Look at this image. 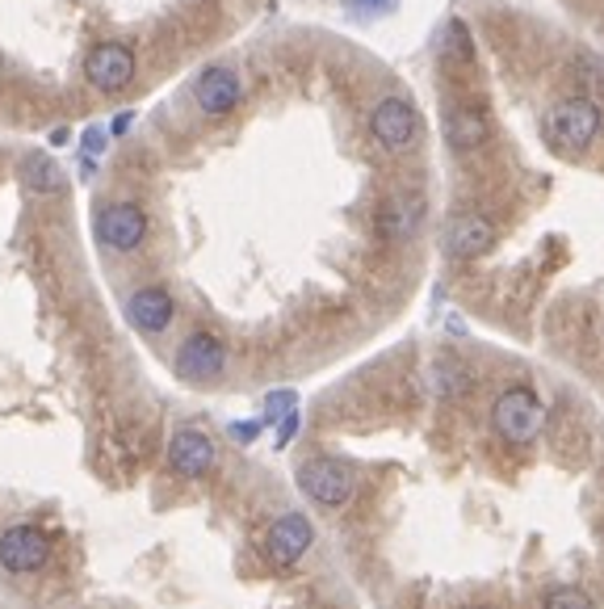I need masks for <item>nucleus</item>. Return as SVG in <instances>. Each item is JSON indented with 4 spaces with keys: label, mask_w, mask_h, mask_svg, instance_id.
<instances>
[{
    "label": "nucleus",
    "mask_w": 604,
    "mask_h": 609,
    "mask_svg": "<svg viewBox=\"0 0 604 609\" xmlns=\"http://www.w3.org/2000/svg\"><path fill=\"white\" fill-rule=\"evenodd\" d=\"M492 425L508 445H529L546 425V408L529 387H508L495 399Z\"/></svg>",
    "instance_id": "1"
},
{
    "label": "nucleus",
    "mask_w": 604,
    "mask_h": 609,
    "mask_svg": "<svg viewBox=\"0 0 604 609\" xmlns=\"http://www.w3.org/2000/svg\"><path fill=\"white\" fill-rule=\"evenodd\" d=\"M601 131V110L588 97H567L546 114V139L558 152H583Z\"/></svg>",
    "instance_id": "2"
},
{
    "label": "nucleus",
    "mask_w": 604,
    "mask_h": 609,
    "mask_svg": "<svg viewBox=\"0 0 604 609\" xmlns=\"http://www.w3.org/2000/svg\"><path fill=\"white\" fill-rule=\"evenodd\" d=\"M299 488L302 497H311L315 504L340 509V504H349L358 479H353V471L345 463H336V458H311V463L299 467Z\"/></svg>",
    "instance_id": "3"
},
{
    "label": "nucleus",
    "mask_w": 604,
    "mask_h": 609,
    "mask_svg": "<svg viewBox=\"0 0 604 609\" xmlns=\"http://www.w3.org/2000/svg\"><path fill=\"white\" fill-rule=\"evenodd\" d=\"M370 135L383 143L386 152H408L420 135V114L408 97H383L370 114Z\"/></svg>",
    "instance_id": "4"
},
{
    "label": "nucleus",
    "mask_w": 604,
    "mask_h": 609,
    "mask_svg": "<svg viewBox=\"0 0 604 609\" xmlns=\"http://www.w3.org/2000/svg\"><path fill=\"white\" fill-rule=\"evenodd\" d=\"M51 559V538L34 526L0 529V568L13 576H29Z\"/></svg>",
    "instance_id": "5"
},
{
    "label": "nucleus",
    "mask_w": 604,
    "mask_h": 609,
    "mask_svg": "<svg viewBox=\"0 0 604 609\" xmlns=\"http://www.w3.org/2000/svg\"><path fill=\"white\" fill-rule=\"evenodd\" d=\"M84 81L93 84L97 93H118L135 81V51L122 43H101L93 47L84 59Z\"/></svg>",
    "instance_id": "6"
},
{
    "label": "nucleus",
    "mask_w": 604,
    "mask_h": 609,
    "mask_svg": "<svg viewBox=\"0 0 604 609\" xmlns=\"http://www.w3.org/2000/svg\"><path fill=\"white\" fill-rule=\"evenodd\" d=\"M147 236V215L135 202H110L97 215V240L113 252H135Z\"/></svg>",
    "instance_id": "7"
},
{
    "label": "nucleus",
    "mask_w": 604,
    "mask_h": 609,
    "mask_svg": "<svg viewBox=\"0 0 604 609\" xmlns=\"http://www.w3.org/2000/svg\"><path fill=\"white\" fill-rule=\"evenodd\" d=\"M240 97H244V84H240V76H235L227 63L202 68L197 81H193V101H197V110L210 114V118L231 114L235 106H240Z\"/></svg>",
    "instance_id": "8"
},
{
    "label": "nucleus",
    "mask_w": 604,
    "mask_h": 609,
    "mask_svg": "<svg viewBox=\"0 0 604 609\" xmlns=\"http://www.w3.org/2000/svg\"><path fill=\"white\" fill-rule=\"evenodd\" d=\"M227 366V349H222L219 336L210 333H193L181 349H177V374L185 383H215Z\"/></svg>",
    "instance_id": "9"
},
{
    "label": "nucleus",
    "mask_w": 604,
    "mask_h": 609,
    "mask_svg": "<svg viewBox=\"0 0 604 609\" xmlns=\"http://www.w3.org/2000/svg\"><path fill=\"white\" fill-rule=\"evenodd\" d=\"M495 244V223L483 215H454L440 231V249L454 261H470V256H483Z\"/></svg>",
    "instance_id": "10"
},
{
    "label": "nucleus",
    "mask_w": 604,
    "mask_h": 609,
    "mask_svg": "<svg viewBox=\"0 0 604 609\" xmlns=\"http://www.w3.org/2000/svg\"><path fill=\"white\" fill-rule=\"evenodd\" d=\"M311 542H315V526L302 513H286V517H277L274 526H269L265 554H269V563H277V568H294L302 554L311 551Z\"/></svg>",
    "instance_id": "11"
},
{
    "label": "nucleus",
    "mask_w": 604,
    "mask_h": 609,
    "mask_svg": "<svg viewBox=\"0 0 604 609\" xmlns=\"http://www.w3.org/2000/svg\"><path fill=\"white\" fill-rule=\"evenodd\" d=\"M424 215H428V198L420 194V190H399V194H390L383 202V211H378V227H383L386 240H412L415 231L424 227Z\"/></svg>",
    "instance_id": "12"
},
{
    "label": "nucleus",
    "mask_w": 604,
    "mask_h": 609,
    "mask_svg": "<svg viewBox=\"0 0 604 609\" xmlns=\"http://www.w3.org/2000/svg\"><path fill=\"white\" fill-rule=\"evenodd\" d=\"M168 467L181 479H202L215 467V442L202 429H177L168 442Z\"/></svg>",
    "instance_id": "13"
},
{
    "label": "nucleus",
    "mask_w": 604,
    "mask_h": 609,
    "mask_svg": "<svg viewBox=\"0 0 604 609\" xmlns=\"http://www.w3.org/2000/svg\"><path fill=\"white\" fill-rule=\"evenodd\" d=\"M440 131H445V143L454 152H474V147H483L487 135H492L487 114L474 110V106H449L445 118H440Z\"/></svg>",
    "instance_id": "14"
},
{
    "label": "nucleus",
    "mask_w": 604,
    "mask_h": 609,
    "mask_svg": "<svg viewBox=\"0 0 604 609\" xmlns=\"http://www.w3.org/2000/svg\"><path fill=\"white\" fill-rule=\"evenodd\" d=\"M172 295L168 290H160V286H143V290H135L131 299H126V320L135 324L138 333H165L168 324H172Z\"/></svg>",
    "instance_id": "15"
},
{
    "label": "nucleus",
    "mask_w": 604,
    "mask_h": 609,
    "mask_svg": "<svg viewBox=\"0 0 604 609\" xmlns=\"http://www.w3.org/2000/svg\"><path fill=\"white\" fill-rule=\"evenodd\" d=\"M22 186H26L29 194H63V186H68V177H63V168L51 160V156H26L22 160Z\"/></svg>",
    "instance_id": "16"
},
{
    "label": "nucleus",
    "mask_w": 604,
    "mask_h": 609,
    "mask_svg": "<svg viewBox=\"0 0 604 609\" xmlns=\"http://www.w3.org/2000/svg\"><path fill=\"white\" fill-rule=\"evenodd\" d=\"M433 47H437L445 59H470V29L467 22H449V26H440V34L433 38Z\"/></svg>",
    "instance_id": "17"
},
{
    "label": "nucleus",
    "mask_w": 604,
    "mask_h": 609,
    "mask_svg": "<svg viewBox=\"0 0 604 609\" xmlns=\"http://www.w3.org/2000/svg\"><path fill=\"white\" fill-rule=\"evenodd\" d=\"M542 609H592V597L576 584H558L542 597Z\"/></svg>",
    "instance_id": "18"
},
{
    "label": "nucleus",
    "mask_w": 604,
    "mask_h": 609,
    "mask_svg": "<svg viewBox=\"0 0 604 609\" xmlns=\"http://www.w3.org/2000/svg\"><path fill=\"white\" fill-rule=\"evenodd\" d=\"M299 408V395L294 391H274L269 399H265V416H261V425H281L286 416Z\"/></svg>",
    "instance_id": "19"
},
{
    "label": "nucleus",
    "mask_w": 604,
    "mask_h": 609,
    "mask_svg": "<svg viewBox=\"0 0 604 609\" xmlns=\"http://www.w3.org/2000/svg\"><path fill=\"white\" fill-rule=\"evenodd\" d=\"M437 379H440V395H462L470 387L467 370H458V366H449V361H440L437 366Z\"/></svg>",
    "instance_id": "20"
},
{
    "label": "nucleus",
    "mask_w": 604,
    "mask_h": 609,
    "mask_svg": "<svg viewBox=\"0 0 604 609\" xmlns=\"http://www.w3.org/2000/svg\"><path fill=\"white\" fill-rule=\"evenodd\" d=\"M349 13H361V17H378V13H390L395 0H345Z\"/></svg>",
    "instance_id": "21"
},
{
    "label": "nucleus",
    "mask_w": 604,
    "mask_h": 609,
    "mask_svg": "<svg viewBox=\"0 0 604 609\" xmlns=\"http://www.w3.org/2000/svg\"><path fill=\"white\" fill-rule=\"evenodd\" d=\"M106 152V131L101 127H88L84 131V160H93V156H101Z\"/></svg>",
    "instance_id": "22"
},
{
    "label": "nucleus",
    "mask_w": 604,
    "mask_h": 609,
    "mask_svg": "<svg viewBox=\"0 0 604 609\" xmlns=\"http://www.w3.org/2000/svg\"><path fill=\"white\" fill-rule=\"evenodd\" d=\"M294 433H299V408H294V413H290L286 420H281V425H277V450H286Z\"/></svg>",
    "instance_id": "23"
},
{
    "label": "nucleus",
    "mask_w": 604,
    "mask_h": 609,
    "mask_svg": "<svg viewBox=\"0 0 604 609\" xmlns=\"http://www.w3.org/2000/svg\"><path fill=\"white\" fill-rule=\"evenodd\" d=\"M261 433V420H244V425H231V438L235 442H252Z\"/></svg>",
    "instance_id": "24"
},
{
    "label": "nucleus",
    "mask_w": 604,
    "mask_h": 609,
    "mask_svg": "<svg viewBox=\"0 0 604 609\" xmlns=\"http://www.w3.org/2000/svg\"><path fill=\"white\" fill-rule=\"evenodd\" d=\"M131 118H135V114H118V118H113V135H126V131H131Z\"/></svg>",
    "instance_id": "25"
}]
</instances>
